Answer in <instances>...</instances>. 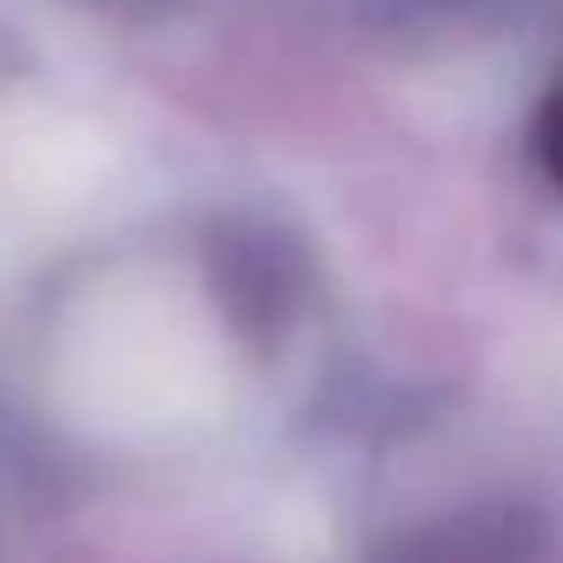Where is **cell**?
<instances>
[{"instance_id":"obj_1","label":"cell","mask_w":563,"mask_h":563,"mask_svg":"<svg viewBox=\"0 0 563 563\" xmlns=\"http://www.w3.org/2000/svg\"><path fill=\"white\" fill-rule=\"evenodd\" d=\"M206 286L219 319L272 352L278 339H292V325L306 319L312 299V265L299 252V239L272 219H219L206 225Z\"/></svg>"},{"instance_id":"obj_2","label":"cell","mask_w":563,"mask_h":563,"mask_svg":"<svg viewBox=\"0 0 563 563\" xmlns=\"http://www.w3.org/2000/svg\"><path fill=\"white\" fill-rule=\"evenodd\" d=\"M550 523L517 497H484L464 510H438L424 523L391 530L365 563H543Z\"/></svg>"},{"instance_id":"obj_3","label":"cell","mask_w":563,"mask_h":563,"mask_svg":"<svg viewBox=\"0 0 563 563\" xmlns=\"http://www.w3.org/2000/svg\"><path fill=\"white\" fill-rule=\"evenodd\" d=\"M530 146H537V166L563 186V74H556V87H550V93H543V107H537Z\"/></svg>"},{"instance_id":"obj_4","label":"cell","mask_w":563,"mask_h":563,"mask_svg":"<svg viewBox=\"0 0 563 563\" xmlns=\"http://www.w3.org/2000/svg\"><path fill=\"white\" fill-rule=\"evenodd\" d=\"M385 8H405L411 21L418 14H431V21H504L523 0H385Z\"/></svg>"}]
</instances>
